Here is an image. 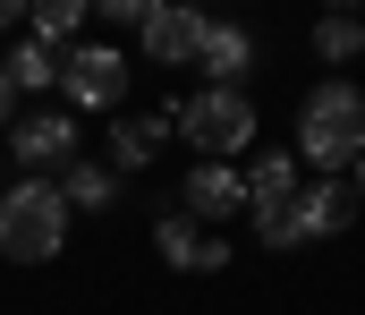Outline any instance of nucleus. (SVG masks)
<instances>
[{"label":"nucleus","mask_w":365,"mask_h":315,"mask_svg":"<svg viewBox=\"0 0 365 315\" xmlns=\"http://www.w3.org/2000/svg\"><path fill=\"white\" fill-rule=\"evenodd\" d=\"M297 171L306 179H340V171H357L365 154V86L357 77H314L306 94H297Z\"/></svg>","instance_id":"obj_1"},{"label":"nucleus","mask_w":365,"mask_h":315,"mask_svg":"<svg viewBox=\"0 0 365 315\" xmlns=\"http://www.w3.org/2000/svg\"><path fill=\"white\" fill-rule=\"evenodd\" d=\"M162 119H170V136L195 145V162H247L255 136H264L255 94H230V86H195V94H179Z\"/></svg>","instance_id":"obj_2"},{"label":"nucleus","mask_w":365,"mask_h":315,"mask_svg":"<svg viewBox=\"0 0 365 315\" xmlns=\"http://www.w3.org/2000/svg\"><path fill=\"white\" fill-rule=\"evenodd\" d=\"M0 256L9 264H60L68 256V205L51 179H9L0 188Z\"/></svg>","instance_id":"obj_3"},{"label":"nucleus","mask_w":365,"mask_h":315,"mask_svg":"<svg viewBox=\"0 0 365 315\" xmlns=\"http://www.w3.org/2000/svg\"><path fill=\"white\" fill-rule=\"evenodd\" d=\"M0 145H9L17 179H60V171L77 162V119H68L60 103H43V111H17Z\"/></svg>","instance_id":"obj_4"},{"label":"nucleus","mask_w":365,"mask_h":315,"mask_svg":"<svg viewBox=\"0 0 365 315\" xmlns=\"http://www.w3.org/2000/svg\"><path fill=\"white\" fill-rule=\"evenodd\" d=\"M128 103V51L119 43H77L60 51V111H119Z\"/></svg>","instance_id":"obj_5"},{"label":"nucleus","mask_w":365,"mask_h":315,"mask_svg":"<svg viewBox=\"0 0 365 315\" xmlns=\"http://www.w3.org/2000/svg\"><path fill=\"white\" fill-rule=\"evenodd\" d=\"M170 213H187V221H204V230H221V239H230V221L247 213V179H238V162H187Z\"/></svg>","instance_id":"obj_6"},{"label":"nucleus","mask_w":365,"mask_h":315,"mask_svg":"<svg viewBox=\"0 0 365 315\" xmlns=\"http://www.w3.org/2000/svg\"><path fill=\"white\" fill-rule=\"evenodd\" d=\"M204 9H179V0H153L145 9V26H136V51L153 60V69H195V51H204Z\"/></svg>","instance_id":"obj_7"},{"label":"nucleus","mask_w":365,"mask_h":315,"mask_svg":"<svg viewBox=\"0 0 365 315\" xmlns=\"http://www.w3.org/2000/svg\"><path fill=\"white\" fill-rule=\"evenodd\" d=\"M289 230H297V247L349 239V230H357V196H349V179H297V196H289Z\"/></svg>","instance_id":"obj_8"},{"label":"nucleus","mask_w":365,"mask_h":315,"mask_svg":"<svg viewBox=\"0 0 365 315\" xmlns=\"http://www.w3.org/2000/svg\"><path fill=\"white\" fill-rule=\"evenodd\" d=\"M153 256H162L170 273H187V281L230 273V239L204 230V221H187V213H170V205H162V221H153Z\"/></svg>","instance_id":"obj_9"},{"label":"nucleus","mask_w":365,"mask_h":315,"mask_svg":"<svg viewBox=\"0 0 365 315\" xmlns=\"http://www.w3.org/2000/svg\"><path fill=\"white\" fill-rule=\"evenodd\" d=\"M195 69H204V86L247 94V77L264 69V34H255V26H238V17H212V26H204V51H195Z\"/></svg>","instance_id":"obj_10"},{"label":"nucleus","mask_w":365,"mask_h":315,"mask_svg":"<svg viewBox=\"0 0 365 315\" xmlns=\"http://www.w3.org/2000/svg\"><path fill=\"white\" fill-rule=\"evenodd\" d=\"M162 145H170V119H162V111H119L102 162H110V179H145V171L162 162Z\"/></svg>","instance_id":"obj_11"},{"label":"nucleus","mask_w":365,"mask_h":315,"mask_svg":"<svg viewBox=\"0 0 365 315\" xmlns=\"http://www.w3.org/2000/svg\"><path fill=\"white\" fill-rule=\"evenodd\" d=\"M238 179H247V213H272V205L297 196V179H306V171H297V154H289V145H255V154L238 162Z\"/></svg>","instance_id":"obj_12"},{"label":"nucleus","mask_w":365,"mask_h":315,"mask_svg":"<svg viewBox=\"0 0 365 315\" xmlns=\"http://www.w3.org/2000/svg\"><path fill=\"white\" fill-rule=\"evenodd\" d=\"M51 188H60L68 221H77V213H110V205H119V179H110V162H93V154H77V162H68Z\"/></svg>","instance_id":"obj_13"},{"label":"nucleus","mask_w":365,"mask_h":315,"mask_svg":"<svg viewBox=\"0 0 365 315\" xmlns=\"http://www.w3.org/2000/svg\"><path fill=\"white\" fill-rule=\"evenodd\" d=\"M26 43L77 51V43H86V0H34V9H26Z\"/></svg>","instance_id":"obj_14"},{"label":"nucleus","mask_w":365,"mask_h":315,"mask_svg":"<svg viewBox=\"0 0 365 315\" xmlns=\"http://www.w3.org/2000/svg\"><path fill=\"white\" fill-rule=\"evenodd\" d=\"M0 77H9L17 103H26V94H60V51H43V43H9V51H0Z\"/></svg>","instance_id":"obj_15"},{"label":"nucleus","mask_w":365,"mask_h":315,"mask_svg":"<svg viewBox=\"0 0 365 315\" xmlns=\"http://www.w3.org/2000/svg\"><path fill=\"white\" fill-rule=\"evenodd\" d=\"M306 43H314V60H323L331 77H349V60H365V26H357V17H340V9H331V17H314V34H306Z\"/></svg>","instance_id":"obj_16"},{"label":"nucleus","mask_w":365,"mask_h":315,"mask_svg":"<svg viewBox=\"0 0 365 315\" xmlns=\"http://www.w3.org/2000/svg\"><path fill=\"white\" fill-rule=\"evenodd\" d=\"M145 9H153V0H102V26H119V34H136V26H145Z\"/></svg>","instance_id":"obj_17"},{"label":"nucleus","mask_w":365,"mask_h":315,"mask_svg":"<svg viewBox=\"0 0 365 315\" xmlns=\"http://www.w3.org/2000/svg\"><path fill=\"white\" fill-rule=\"evenodd\" d=\"M9 119H17V94H9V77H0V136H9Z\"/></svg>","instance_id":"obj_18"},{"label":"nucleus","mask_w":365,"mask_h":315,"mask_svg":"<svg viewBox=\"0 0 365 315\" xmlns=\"http://www.w3.org/2000/svg\"><path fill=\"white\" fill-rule=\"evenodd\" d=\"M9 26H26V9H17V0H0V34H9Z\"/></svg>","instance_id":"obj_19"},{"label":"nucleus","mask_w":365,"mask_h":315,"mask_svg":"<svg viewBox=\"0 0 365 315\" xmlns=\"http://www.w3.org/2000/svg\"><path fill=\"white\" fill-rule=\"evenodd\" d=\"M349 196H357V213H365V154H357V179H349Z\"/></svg>","instance_id":"obj_20"},{"label":"nucleus","mask_w":365,"mask_h":315,"mask_svg":"<svg viewBox=\"0 0 365 315\" xmlns=\"http://www.w3.org/2000/svg\"><path fill=\"white\" fill-rule=\"evenodd\" d=\"M357 26H365V17H357Z\"/></svg>","instance_id":"obj_21"}]
</instances>
